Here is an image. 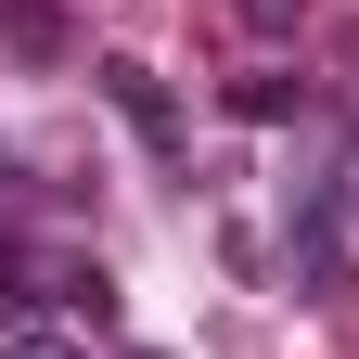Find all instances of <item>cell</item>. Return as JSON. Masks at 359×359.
<instances>
[{"mask_svg":"<svg viewBox=\"0 0 359 359\" xmlns=\"http://www.w3.org/2000/svg\"><path fill=\"white\" fill-rule=\"evenodd\" d=\"M295 295L308 308L346 295V180H308V205H295Z\"/></svg>","mask_w":359,"mask_h":359,"instance_id":"1","label":"cell"},{"mask_svg":"<svg viewBox=\"0 0 359 359\" xmlns=\"http://www.w3.org/2000/svg\"><path fill=\"white\" fill-rule=\"evenodd\" d=\"M90 77H103V103H116V128H128L142 154H180V103H167V77H154L142 52H103Z\"/></svg>","mask_w":359,"mask_h":359,"instance_id":"2","label":"cell"},{"mask_svg":"<svg viewBox=\"0 0 359 359\" xmlns=\"http://www.w3.org/2000/svg\"><path fill=\"white\" fill-rule=\"evenodd\" d=\"M0 39H13L26 65H65V52H77V26L52 13V0H0Z\"/></svg>","mask_w":359,"mask_h":359,"instance_id":"3","label":"cell"},{"mask_svg":"<svg viewBox=\"0 0 359 359\" xmlns=\"http://www.w3.org/2000/svg\"><path fill=\"white\" fill-rule=\"evenodd\" d=\"M295 103H308L295 77H244V90H231V116H257V128H269V116H295Z\"/></svg>","mask_w":359,"mask_h":359,"instance_id":"4","label":"cell"},{"mask_svg":"<svg viewBox=\"0 0 359 359\" xmlns=\"http://www.w3.org/2000/svg\"><path fill=\"white\" fill-rule=\"evenodd\" d=\"M0 359H77V334H39V321H13V334H0Z\"/></svg>","mask_w":359,"mask_h":359,"instance_id":"5","label":"cell"},{"mask_svg":"<svg viewBox=\"0 0 359 359\" xmlns=\"http://www.w3.org/2000/svg\"><path fill=\"white\" fill-rule=\"evenodd\" d=\"M283 13H295V0H244V26H283Z\"/></svg>","mask_w":359,"mask_h":359,"instance_id":"6","label":"cell"}]
</instances>
